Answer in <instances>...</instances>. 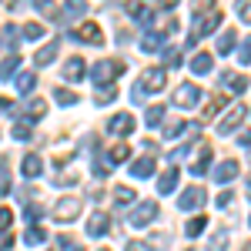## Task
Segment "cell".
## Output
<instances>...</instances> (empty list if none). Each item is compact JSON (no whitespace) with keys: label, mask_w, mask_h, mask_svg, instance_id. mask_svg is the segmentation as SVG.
Segmentation results:
<instances>
[{"label":"cell","mask_w":251,"mask_h":251,"mask_svg":"<svg viewBox=\"0 0 251 251\" xmlns=\"http://www.w3.org/2000/svg\"><path fill=\"white\" fill-rule=\"evenodd\" d=\"M34 84H37L34 71H20L17 77H14V87H17V94H30V91H34Z\"/></svg>","instance_id":"13"},{"label":"cell","mask_w":251,"mask_h":251,"mask_svg":"<svg viewBox=\"0 0 251 251\" xmlns=\"http://www.w3.org/2000/svg\"><path fill=\"white\" fill-rule=\"evenodd\" d=\"M157 214H161V208H157L154 201H144V204H137L127 218H131L134 228H144V225H151V218H157Z\"/></svg>","instance_id":"4"},{"label":"cell","mask_w":251,"mask_h":251,"mask_svg":"<svg viewBox=\"0 0 251 251\" xmlns=\"http://www.w3.org/2000/svg\"><path fill=\"white\" fill-rule=\"evenodd\" d=\"M248 221H251V218H248Z\"/></svg>","instance_id":"56"},{"label":"cell","mask_w":251,"mask_h":251,"mask_svg":"<svg viewBox=\"0 0 251 251\" xmlns=\"http://www.w3.org/2000/svg\"><path fill=\"white\" fill-rule=\"evenodd\" d=\"M214 204H218V208H228V204H231V191H221V194H218V201H214Z\"/></svg>","instance_id":"48"},{"label":"cell","mask_w":251,"mask_h":251,"mask_svg":"<svg viewBox=\"0 0 251 251\" xmlns=\"http://www.w3.org/2000/svg\"><path fill=\"white\" fill-rule=\"evenodd\" d=\"M181 131H188V124H184V121H171V124L164 127V137H177Z\"/></svg>","instance_id":"34"},{"label":"cell","mask_w":251,"mask_h":251,"mask_svg":"<svg viewBox=\"0 0 251 251\" xmlns=\"http://www.w3.org/2000/svg\"><path fill=\"white\" fill-rule=\"evenodd\" d=\"M238 161H221L218 168H214V181H231V177H238Z\"/></svg>","instance_id":"12"},{"label":"cell","mask_w":251,"mask_h":251,"mask_svg":"<svg viewBox=\"0 0 251 251\" xmlns=\"http://www.w3.org/2000/svg\"><path fill=\"white\" fill-rule=\"evenodd\" d=\"M234 47V30H225L221 37H218V54H228Z\"/></svg>","instance_id":"27"},{"label":"cell","mask_w":251,"mask_h":251,"mask_svg":"<svg viewBox=\"0 0 251 251\" xmlns=\"http://www.w3.org/2000/svg\"><path fill=\"white\" fill-rule=\"evenodd\" d=\"M7 225H10V211H7V208H0V228L7 231Z\"/></svg>","instance_id":"51"},{"label":"cell","mask_w":251,"mask_h":251,"mask_svg":"<svg viewBox=\"0 0 251 251\" xmlns=\"http://www.w3.org/2000/svg\"><path fill=\"white\" fill-rule=\"evenodd\" d=\"M77 40H84V44H104V34H100V27L97 24H80L77 30H71Z\"/></svg>","instance_id":"7"},{"label":"cell","mask_w":251,"mask_h":251,"mask_svg":"<svg viewBox=\"0 0 251 251\" xmlns=\"http://www.w3.org/2000/svg\"><path fill=\"white\" fill-rule=\"evenodd\" d=\"M184 154H188V148H174V151H171L168 157H171L174 164H177V161H184Z\"/></svg>","instance_id":"50"},{"label":"cell","mask_w":251,"mask_h":251,"mask_svg":"<svg viewBox=\"0 0 251 251\" xmlns=\"http://www.w3.org/2000/svg\"><path fill=\"white\" fill-rule=\"evenodd\" d=\"M164 60H168L171 67H177V64H181V50H177V47H168V50H164Z\"/></svg>","instance_id":"43"},{"label":"cell","mask_w":251,"mask_h":251,"mask_svg":"<svg viewBox=\"0 0 251 251\" xmlns=\"http://www.w3.org/2000/svg\"><path fill=\"white\" fill-rule=\"evenodd\" d=\"M0 114H14V100H7V97H0Z\"/></svg>","instance_id":"49"},{"label":"cell","mask_w":251,"mask_h":251,"mask_svg":"<svg viewBox=\"0 0 251 251\" xmlns=\"http://www.w3.org/2000/svg\"><path fill=\"white\" fill-rule=\"evenodd\" d=\"M57 245H60V251H84V248L77 245V241H71L67 234H60V238H57Z\"/></svg>","instance_id":"41"},{"label":"cell","mask_w":251,"mask_h":251,"mask_svg":"<svg viewBox=\"0 0 251 251\" xmlns=\"http://www.w3.org/2000/svg\"><path fill=\"white\" fill-rule=\"evenodd\" d=\"M107 131H111V134H117V137L131 134V131H134V117H131V114H117V117H111Z\"/></svg>","instance_id":"10"},{"label":"cell","mask_w":251,"mask_h":251,"mask_svg":"<svg viewBox=\"0 0 251 251\" xmlns=\"http://www.w3.org/2000/svg\"><path fill=\"white\" fill-rule=\"evenodd\" d=\"M40 214H44V208H40V204H27V211H24V218H27V221H37Z\"/></svg>","instance_id":"44"},{"label":"cell","mask_w":251,"mask_h":251,"mask_svg":"<svg viewBox=\"0 0 251 251\" xmlns=\"http://www.w3.org/2000/svg\"><path fill=\"white\" fill-rule=\"evenodd\" d=\"M238 17L245 20V24H251V3H241V7H238Z\"/></svg>","instance_id":"47"},{"label":"cell","mask_w":251,"mask_h":251,"mask_svg":"<svg viewBox=\"0 0 251 251\" xmlns=\"http://www.w3.org/2000/svg\"><path fill=\"white\" fill-rule=\"evenodd\" d=\"M54 221H60V225H67V221H74V218H77L80 214V201L77 198H60L57 204H54Z\"/></svg>","instance_id":"2"},{"label":"cell","mask_w":251,"mask_h":251,"mask_svg":"<svg viewBox=\"0 0 251 251\" xmlns=\"http://www.w3.org/2000/svg\"><path fill=\"white\" fill-rule=\"evenodd\" d=\"M114 198H117V204H131V201H134V188L117 184V188H114Z\"/></svg>","instance_id":"24"},{"label":"cell","mask_w":251,"mask_h":251,"mask_svg":"<svg viewBox=\"0 0 251 251\" xmlns=\"http://www.w3.org/2000/svg\"><path fill=\"white\" fill-rule=\"evenodd\" d=\"M204 198H208L204 188H184V194L177 198V208H181V211H194L198 204H204Z\"/></svg>","instance_id":"5"},{"label":"cell","mask_w":251,"mask_h":251,"mask_svg":"<svg viewBox=\"0 0 251 251\" xmlns=\"http://www.w3.org/2000/svg\"><path fill=\"white\" fill-rule=\"evenodd\" d=\"M238 144H245V148H251V131H241V134H238Z\"/></svg>","instance_id":"52"},{"label":"cell","mask_w":251,"mask_h":251,"mask_svg":"<svg viewBox=\"0 0 251 251\" xmlns=\"http://www.w3.org/2000/svg\"><path fill=\"white\" fill-rule=\"evenodd\" d=\"M144 121H148L151 127H154V124H161V121H164V107H161V104H154V107H148V114H144Z\"/></svg>","instance_id":"28"},{"label":"cell","mask_w":251,"mask_h":251,"mask_svg":"<svg viewBox=\"0 0 251 251\" xmlns=\"http://www.w3.org/2000/svg\"><path fill=\"white\" fill-rule=\"evenodd\" d=\"M84 71H87V67H84V60H80V57H71L67 64H64V77H67V80H80V77H84Z\"/></svg>","instance_id":"15"},{"label":"cell","mask_w":251,"mask_h":251,"mask_svg":"<svg viewBox=\"0 0 251 251\" xmlns=\"http://www.w3.org/2000/svg\"><path fill=\"white\" fill-rule=\"evenodd\" d=\"M131 174H134V177H151V174H154V161H151V157H137L134 164H131Z\"/></svg>","instance_id":"16"},{"label":"cell","mask_w":251,"mask_h":251,"mask_svg":"<svg viewBox=\"0 0 251 251\" xmlns=\"http://www.w3.org/2000/svg\"><path fill=\"white\" fill-rule=\"evenodd\" d=\"M218 24H221V10H211L208 17L198 10V17H194V30H191V37H188V44H194L201 34H211V27H218Z\"/></svg>","instance_id":"3"},{"label":"cell","mask_w":251,"mask_h":251,"mask_svg":"<svg viewBox=\"0 0 251 251\" xmlns=\"http://www.w3.org/2000/svg\"><path fill=\"white\" fill-rule=\"evenodd\" d=\"M0 40H3L7 47H14V44H17V27H3V34H0Z\"/></svg>","instance_id":"42"},{"label":"cell","mask_w":251,"mask_h":251,"mask_svg":"<svg viewBox=\"0 0 251 251\" xmlns=\"http://www.w3.org/2000/svg\"><path fill=\"white\" fill-rule=\"evenodd\" d=\"M238 60H241V64H251V40H245V44H241V50H238Z\"/></svg>","instance_id":"45"},{"label":"cell","mask_w":251,"mask_h":251,"mask_svg":"<svg viewBox=\"0 0 251 251\" xmlns=\"http://www.w3.org/2000/svg\"><path fill=\"white\" fill-rule=\"evenodd\" d=\"M198 97H201V87H198V84H181V87L174 91V104H177V107H194Z\"/></svg>","instance_id":"6"},{"label":"cell","mask_w":251,"mask_h":251,"mask_svg":"<svg viewBox=\"0 0 251 251\" xmlns=\"http://www.w3.org/2000/svg\"><path fill=\"white\" fill-rule=\"evenodd\" d=\"M228 248V231H218L211 238V251H225Z\"/></svg>","instance_id":"37"},{"label":"cell","mask_w":251,"mask_h":251,"mask_svg":"<svg viewBox=\"0 0 251 251\" xmlns=\"http://www.w3.org/2000/svg\"><path fill=\"white\" fill-rule=\"evenodd\" d=\"M124 60H97L94 71H91V77H94V84L100 87V84H111V80L117 77V74H124Z\"/></svg>","instance_id":"1"},{"label":"cell","mask_w":251,"mask_h":251,"mask_svg":"<svg viewBox=\"0 0 251 251\" xmlns=\"http://www.w3.org/2000/svg\"><path fill=\"white\" fill-rule=\"evenodd\" d=\"M211 67H214L211 54H194V60H191V71H194V74H211Z\"/></svg>","instance_id":"19"},{"label":"cell","mask_w":251,"mask_h":251,"mask_svg":"<svg viewBox=\"0 0 251 251\" xmlns=\"http://www.w3.org/2000/svg\"><path fill=\"white\" fill-rule=\"evenodd\" d=\"M10 191V164L7 161H0V194Z\"/></svg>","instance_id":"29"},{"label":"cell","mask_w":251,"mask_h":251,"mask_svg":"<svg viewBox=\"0 0 251 251\" xmlns=\"http://www.w3.org/2000/svg\"><path fill=\"white\" fill-rule=\"evenodd\" d=\"M248 191H251V174H248Z\"/></svg>","instance_id":"54"},{"label":"cell","mask_w":251,"mask_h":251,"mask_svg":"<svg viewBox=\"0 0 251 251\" xmlns=\"http://www.w3.org/2000/svg\"><path fill=\"white\" fill-rule=\"evenodd\" d=\"M241 121H245V107H241V104H234L231 111H228V117H225V121L218 124V134H231L234 127L241 124Z\"/></svg>","instance_id":"8"},{"label":"cell","mask_w":251,"mask_h":251,"mask_svg":"<svg viewBox=\"0 0 251 251\" xmlns=\"http://www.w3.org/2000/svg\"><path fill=\"white\" fill-rule=\"evenodd\" d=\"M141 47H144L148 54H151V50H157V47H161V34H148V37L141 40Z\"/></svg>","instance_id":"35"},{"label":"cell","mask_w":251,"mask_h":251,"mask_svg":"<svg viewBox=\"0 0 251 251\" xmlns=\"http://www.w3.org/2000/svg\"><path fill=\"white\" fill-rule=\"evenodd\" d=\"M27 121H37V117H44V111H47V100H40V97H34V100H27Z\"/></svg>","instance_id":"21"},{"label":"cell","mask_w":251,"mask_h":251,"mask_svg":"<svg viewBox=\"0 0 251 251\" xmlns=\"http://www.w3.org/2000/svg\"><path fill=\"white\" fill-rule=\"evenodd\" d=\"M24 37H27V40H40V37H44V27H40L37 20L24 24Z\"/></svg>","instance_id":"26"},{"label":"cell","mask_w":251,"mask_h":251,"mask_svg":"<svg viewBox=\"0 0 251 251\" xmlns=\"http://www.w3.org/2000/svg\"><path fill=\"white\" fill-rule=\"evenodd\" d=\"M127 157H131V148H127V144H114V148H111V154H107V161H111V168H114V164L127 161Z\"/></svg>","instance_id":"23"},{"label":"cell","mask_w":251,"mask_h":251,"mask_svg":"<svg viewBox=\"0 0 251 251\" xmlns=\"http://www.w3.org/2000/svg\"><path fill=\"white\" fill-rule=\"evenodd\" d=\"M107 228H111V221H107V214H91V221H87V234L91 238H100V234H107Z\"/></svg>","instance_id":"11"},{"label":"cell","mask_w":251,"mask_h":251,"mask_svg":"<svg viewBox=\"0 0 251 251\" xmlns=\"http://www.w3.org/2000/svg\"><path fill=\"white\" fill-rule=\"evenodd\" d=\"M10 245H14V234H10V231H0V251H7Z\"/></svg>","instance_id":"46"},{"label":"cell","mask_w":251,"mask_h":251,"mask_svg":"<svg viewBox=\"0 0 251 251\" xmlns=\"http://www.w3.org/2000/svg\"><path fill=\"white\" fill-rule=\"evenodd\" d=\"M54 57H57V40H50L47 47H40V50H37V57H34V60H37L40 67H47V64H50Z\"/></svg>","instance_id":"20"},{"label":"cell","mask_w":251,"mask_h":251,"mask_svg":"<svg viewBox=\"0 0 251 251\" xmlns=\"http://www.w3.org/2000/svg\"><path fill=\"white\" fill-rule=\"evenodd\" d=\"M17 64H20V57H17V54H10V57H7L3 64H0V77H7V74H10V71H14Z\"/></svg>","instance_id":"38"},{"label":"cell","mask_w":251,"mask_h":251,"mask_svg":"<svg viewBox=\"0 0 251 251\" xmlns=\"http://www.w3.org/2000/svg\"><path fill=\"white\" fill-rule=\"evenodd\" d=\"M54 97H57V104H64V107L77 104V94H74V91H67V87H57V91H54Z\"/></svg>","instance_id":"25"},{"label":"cell","mask_w":251,"mask_h":251,"mask_svg":"<svg viewBox=\"0 0 251 251\" xmlns=\"http://www.w3.org/2000/svg\"><path fill=\"white\" fill-rule=\"evenodd\" d=\"M208 164H211V148H201L198 161L191 164V174H208Z\"/></svg>","instance_id":"22"},{"label":"cell","mask_w":251,"mask_h":251,"mask_svg":"<svg viewBox=\"0 0 251 251\" xmlns=\"http://www.w3.org/2000/svg\"><path fill=\"white\" fill-rule=\"evenodd\" d=\"M114 97H117V87H104V91H97V94H94V100H97V104H111Z\"/></svg>","instance_id":"33"},{"label":"cell","mask_w":251,"mask_h":251,"mask_svg":"<svg viewBox=\"0 0 251 251\" xmlns=\"http://www.w3.org/2000/svg\"><path fill=\"white\" fill-rule=\"evenodd\" d=\"M221 80H225V87H228L231 94H241V91L248 87V77H245V74H225Z\"/></svg>","instance_id":"17"},{"label":"cell","mask_w":251,"mask_h":251,"mask_svg":"<svg viewBox=\"0 0 251 251\" xmlns=\"http://www.w3.org/2000/svg\"><path fill=\"white\" fill-rule=\"evenodd\" d=\"M204 225H208V218H194V221H188L184 234H188V238H194V234H201V231H204Z\"/></svg>","instance_id":"30"},{"label":"cell","mask_w":251,"mask_h":251,"mask_svg":"<svg viewBox=\"0 0 251 251\" xmlns=\"http://www.w3.org/2000/svg\"><path fill=\"white\" fill-rule=\"evenodd\" d=\"M221 104H225V97H221V94H218V97H211V100H208V107H204V117H214Z\"/></svg>","instance_id":"40"},{"label":"cell","mask_w":251,"mask_h":251,"mask_svg":"<svg viewBox=\"0 0 251 251\" xmlns=\"http://www.w3.org/2000/svg\"><path fill=\"white\" fill-rule=\"evenodd\" d=\"M14 137L17 141H30V121H17L14 124Z\"/></svg>","instance_id":"31"},{"label":"cell","mask_w":251,"mask_h":251,"mask_svg":"<svg viewBox=\"0 0 251 251\" xmlns=\"http://www.w3.org/2000/svg\"><path fill=\"white\" fill-rule=\"evenodd\" d=\"M164 241H168V234H151V238H148V245H144V248H148V251H161V248H164Z\"/></svg>","instance_id":"39"},{"label":"cell","mask_w":251,"mask_h":251,"mask_svg":"<svg viewBox=\"0 0 251 251\" xmlns=\"http://www.w3.org/2000/svg\"><path fill=\"white\" fill-rule=\"evenodd\" d=\"M87 3H64V17H84Z\"/></svg>","instance_id":"32"},{"label":"cell","mask_w":251,"mask_h":251,"mask_svg":"<svg viewBox=\"0 0 251 251\" xmlns=\"http://www.w3.org/2000/svg\"><path fill=\"white\" fill-rule=\"evenodd\" d=\"M44 238H47V234L40 231V228H30V231L24 234V245H40V241H44Z\"/></svg>","instance_id":"36"},{"label":"cell","mask_w":251,"mask_h":251,"mask_svg":"<svg viewBox=\"0 0 251 251\" xmlns=\"http://www.w3.org/2000/svg\"><path fill=\"white\" fill-rule=\"evenodd\" d=\"M141 87H144V94H148V91H161V87H164V67H151V71H144Z\"/></svg>","instance_id":"9"},{"label":"cell","mask_w":251,"mask_h":251,"mask_svg":"<svg viewBox=\"0 0 251 251\" xmlns=\"http://www.w3.org/2000/svg\"><path fill=\"white\" fill-rule=\"evenodd\" d=\"M174 184H177V168H168V171L161 174V181H157V191H161V194H171Z\"/></svg>","instance_id":"18"},{"label":"cell","mask_w":251,"mask_h":251,"mask_svg":"<svg viewBox=\"0 0 251 251\" xmlns=\"http://www.w3.org/2000/svg\"><path fill=\"white\" fill-rule=\"evenodd\" d=\"M241 251H251V241H248V245H245V248H241Z\"/></svg>","instance_id":"53"},{"label":"cell","mask_w":251,"mask_h":251,"mask_svg":"<svg viewBox=\"0 0 251 251\" xmlns=\"http://www.w3.org/2000/svg\"><path fill=\"white\" fill-rule=\"evenodd\" d=\"M20 171L27 174V177H37V174L44 171V161H40L37 154H27L24 161H20Z\"/></svg>","instance_id":"14"},{"label":"cell","mask_w":251,"mask_h":251,"mask_svg":"<svg viewBox=\"0 0 251 251\" xmlns=\"http://www.w3.org/2000/svg\"><path fill=\"white\" fill-rule=\"evenodd\" d=\"M100 251H107V248H100Z\"/></svg>","instance_id":"55"}]
</instances>
